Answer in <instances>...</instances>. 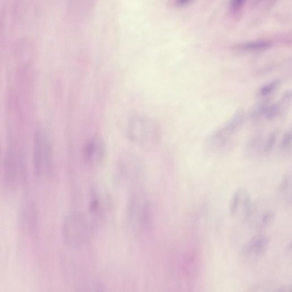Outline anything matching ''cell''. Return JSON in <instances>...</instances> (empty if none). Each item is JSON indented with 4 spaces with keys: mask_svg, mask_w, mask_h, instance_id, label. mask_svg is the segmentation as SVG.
<instances>
[{
    "mask_svg": "<svg viewBox=\"0 0 292 292\" xmlns=\"http://www.w3.org/2000/svg\"><path fill=\"white\" fill-rule=\"evenodd\" d=\"M34 173L37 179H48L54 170L53 150L52 141L47 131L38 129L35 134L33 144Z\"/></svg>",
    "mask_w": 292,
    "mask_h": 292,
    "instance_id": "obj_1",
    "label": "cell"
},
{
    "mask_svg": "<svg viewBox=\"0 0 292 292\" xmlns=\"http://www.w3.org/2000/svg\"><path fill=\"white\" fill-rule=\"evenodd\" d=\"M126 134L134 145L149 149L157 143L160 130L156 123L150 118L138 115L130 118L127 124Z\"/></svg>",
    "mask_w": 292,
    "mask_h": 292,
    "instance_id": "obj_2",
    "label": "cell"
},
{
    "mask_svg": "<svg viewBox=\"0 0 292 292\" xmlns=\"http://www.w3.org/2000/svg\"><path fill=\"white\" fill-rule=\"evenodd\" d=\"M91 227L85 216L79 213H70L64 219L62 226L63 240L67 246L81 247L90 235Z\"/></svg>",
    "mask_w": 292,
    "mask_h": 292,
    "instance_id": "obj_3",
    "label": "cell"
},
{
    "mask_svg": "<svg viewBox=\"0 0 292 292\" xmlns=\"http://www.w3.org/2000/svg\"><path fill=\"white\" fill-rule=\"evenodd\" d=\"M4 179L11 189H15L23 183L26 177V166L23 152L14 142L9 144L4 160Z\"/></svg>",
    "mask_w": 292,
    "mask_h": 292,
    "instance_id": "obj_4",
    "label": "cell"
},
{
    "mask_svg": "<svg viewBox=\"0 0 292 292\" xmlns=\"http://www.w3.org/2000/svg\"><path fill=\"white\" fill-rule=\"evenodd\" d=\"M151 209L149 203L142 197L134 196L129 205V217L134 229L142 231L149 227L151 222Z\"/></svg>",
    "mask_w": 292,
    "mask_h": 292,
    "instance_id": "obj_5",
    "label": "cell"
},
{
    "mask_svg": "<svg viewBox=\"0 0 292 292\" xmlns=\"http://www.w3.org/2000/svg\"><path fill=\"white\" fill-rule=\"evenodd\" d=\"M230 213L233 219L240 222L246 221L253 213V205L250 193L241 188L233 194L230 204Z\"/></svg>",
    "mask_w": 292,
    "mask_h": 292,
    "instance_id": "obj_6",
    "label": "cell"
},
{
    "mask_svg": "<svg viewBox=\"0 0 292 292\" xmlns=\"http://www.w3.org/2000/svg\"><path fill=\"white\" fill-rule=\"evenodd\" d=\"M269 241L268 237L258 234L252 237L244 245L242 255L248 259H256L264 256L268 251Z\"/></svg>",
    "mask_w": 292,
    "mask_h": 292,
    "instance_id": "obj_7",
    "label": "cell"
},
{
    "mask_svg": "<svg viewBox=\"0 0 292 292\" xmlns=\"http://www.w3.org/2000/svg\"><path fill=\"white\" fill-rule=\"evenodd\" d=\"M105 154V143L99 137L90 139L84 147V158L88 164H98L103 161Z\"/></svg>",
    "mask_w": 292,
    "mask_h": 292,
    "instance_id": "obj_8",
    "label": "cell"
},
{
    "mask_svg": "<svg viewBox=\"0 0 292 292\" xmlns=\"http://www.w3.org/2000/svg\"><path fill=\"white\" fill-rule=\"evenodd\" d=\"M39 212L35 203L29 202L24 207L21 221L25 230L32 236L36 234L39 228Z\"/></svg>",
    "mask_w": 292,
    "mask_h": 292,
    "instance_id": "obj_9",
    "label": "cell"
},
{
    "mask_svg": "<svg viewBox=\"0 0 292 292\" xmlns=\"http://www.w3.org/2000/svg\"><path fill=\"white\" fill-rule=\"evenodd\" d=\"M231 137L223 128L220 129L211 134L207 144L210 150L219 151L224 149L228 145Z\"/></svg>",
    "mask_w": 292,
    "mask_h": 292,
    "instance_id": "obj_10",
    "label": "cell"
},
{
    "mask_svg": "<svg viewBox=\"0 0 292 292\" xmlns=\"http://www.w3.org/2000/svg\"><path fill=\"white\" fill-rule=\"evenodd\" d=\"M245 120V112L242 109L238 110L228 120L223 129L231 137L242 128Z\"/></svg>",
    "mask_w": 292,
    "mask_h": 292,
    "instance_id": "obj_11",
    "label": "cell"
},
{
    "mask_svg": "<svg viewBox=\"0 0 292 292\" xmlns=\"http://www.w3.org/2000/svg\"><path fill=\"white\" fill-rule=\"evenodd\" d=\"M278 192L287 204H291V176L290 172H287L278 185Z\"/></svg>",
    "mask_w": 292,
    "mask_h": 292,
    "instance_id": "obj_12",
    "label": "cell"
},
{
    "mask_svg": "<svg viewBox=\"0 0 292 292\" xmlns=\"http://www.w3.org/2000/svg\"><path fill=\"white\" fill-rule=\"evenodd\" d=\"M271 42L266 41H253L248 42L238 46V49L247 52H259L271 47Z\"/></svg>",
    "mask_w": 292,
    "mask_h": 292,
    "instance_id": "obj_13",
    "label": "cell"
},
{
    "mask_svg": "<svg viewBox=\"0 0 292 292\" xmlns=\"http://www.w3.org/2000/svg\"><path fill=\"white\" fill-rule=\"evenodd\" d=\"M262 135L260 134L254 135L249 139L245 147V152L247 155L253 156L257 154L262 146Z\"/></svg>",
    "mask_w": 292,
    "mask_h": 292,
    "instance_id": "obj_14",
    "label": "cell"
},
{
    "mask_svg": "<svg viewBox=\"0 0 292 292\" xmlns=\"http://www.w3.org/2000/svg\"><path fill=\"white\" fill-rule=\"evenodd\" d=\"M268 105V102L266 100L262 101L256 104L249 115L250 119L253 121L260 120L262 117L264 116L265 112Z\"/></svg>",
    "mask_w": 292,
    "mask_h": 292,
    "instance_id": "obj_15",
    "label": "cell"
},
{
    "mask_svg": "<svg viewBox=\"0 0 292 292\" xmlns=\"http://www.w3.org/2000/svg\"><path fill=\"white\" fill-rule=\"evenodd\" d=\"M281 81L280 79H275L273 81L268 83L265 84L264 85L260 88L258 91V94L261 97H266L276 89L277 87L280 85Z\"/></svg>",
    "mask_w": 292,
    "mask_h": 292,
    "instance_id": "obj_16",
    "label": "cell"
},
{
    "mask_svg": "<svg viewBox=\"0 0 292 292\" xmlns=\"http://www.w3.org/2000/svg\"><path fill=\"white\" fill-rule=\"evenodd\" d=\"M281 106L280 103L268 105L264 114V117L267 121H270L275 119L281 113Z\"/></svg>",
    "mask_w": 292,
    "mask_h": 292,
    "instance_id": "obj_17",
    "label": "cell"
},
{
    "mask_svg": "<svg viewBox=\"0 0 292 292\" xmlns=\"http://www.w3.org/2000/svg\"><path fill=\"white\" fill-rule=\"evenodd\" d=\"M279 132L278 130H274L270 134L267 140H266L264 147V152L265 155H269L271 152L273 148L276 145V143L278 137Z\"/></svg>",
    "mask_w": 292,
    "mask_h": 292,
    "instance_id": "obj_18",
    "label": "cell"
},
{
    "mask_svg": "<svg viewBox=\"0 0 292 292\" xmlns=\"http://www.w3.org/2000/svg\"><path fill=\"white\" fill-rule=\"evenodd\" d=\"M275 218H276V215H275L273 211L268 210L266 211L261 216L260 223V227L262 228L270 227L273 224Z\"/></svg>",
    "mask_w": 292,
    "mask_h": 292,
    "instance_id": "obj_19",
    "label": "cell"
},
{
    "mask_svg": "<svg viewBox=\"0 0 292 292\" xmlns=\"http://www.w3.org/2000/svg\"><path fill=\"white\" fill-rule=\"evenodd\" d=\"M292 142L291 129L287 131L283 135L280 143V149L282 152H287L290 150Z\"/></svg>",
    "mask_w": 292,
    "mask_h": 292,
    "instance_id": "obj_20",
    "label": "cell"
},
{
    "mask_svg": "<svg viewBox=\"0 0 292 292\" xmlns=\"http://www.w3.org/2000/svg\"><path fill=\"white\" fill-rule=\"evenodd\" d=\"M291 100V92L290 90H287L282 95L281 100L279 102L281 108L283 105H287L290 104Z\"/></svg>",
    "mask_w": 292,
    "mask_h": 292,
    "instance_id": "obj_21",
    "label": "cell"
},
{
    "mask_svg": "<svg viewBox=\"0 0 292 292\" xmlns=\"http://www.w3.org/2000/svg\"><path fill=\"white\" fill-rule=\"evenodd\" d=\"M245 2H246V0H232L231 6L232 9L239 10L243 6Z\"/></svg>",
    "mask_w": 292,
    "mask_h": 292,
    "instance_id": "obj_22",
    "label": "cell"
},
{
    "mask_svg": "<svg viewBox=\"0 0 292 292\" xmlns=\"http://www.w3.org/2000/svg\"><path fill=\"white\" fill-rule=\"evenodd\" d=\"M192 1V0H176V4L177 6L183 7L187 5Z\"/></svg>",
    "mask_w": 292,
    "mask_h": 292,
    "instance_id": "obj_23",
    "label": "cell"
}]
</instances>
